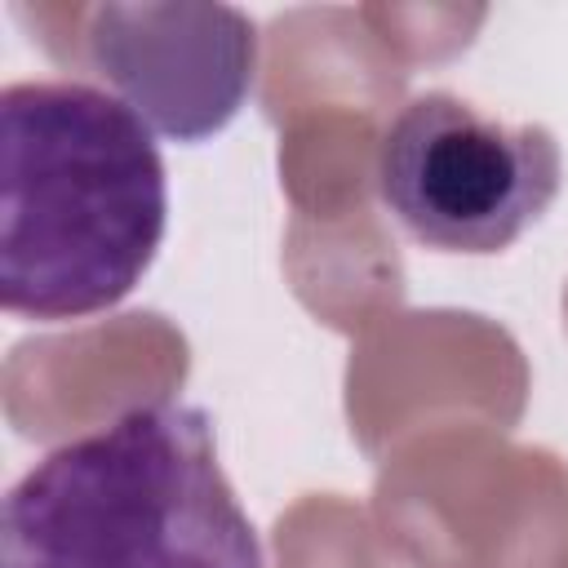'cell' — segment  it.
I'll list each match as a JSON object with an SVG mask.
<instances>
[{
  "instance_id": "cell-1",
  "label": "cell",
  "mask_w": 568,
  "mask_h": 568,
  "mask_svg": "<svg viewBox=\"0 0 568 568\" xmlns=\"http://www.w3.org/2000/svg\"><path fill=\"white\" fill-rule=\"evenodd\" d=\"M169 222L155 129L84 80L0 93V302L22 320H84L124 302Z\"/></svg>"
},
{
  "instance_id": "cell-3",
  "label": "cell",
  "mask_w": 568,
  "mask_h": 568,
  "mask_svg": "<svg viewBox=\"0 0 568 568\" xmlns=\"http://www.w3.org/2000/svg\"><path fill=\"white\" fill-rule=\"evenodd\" d=\"M559 182L564 155L546 124H506L448 89L408 98L373 155L386 213L439 253L510 248L555 204Z\"/></svg>"
},
{
  "instance_id": "cell-2",
  "label": "cell",
  "mask_w": 568,
  "mask_h": 568,
  "mask_svg": "<svg viewBox=\"0 0 568 568\" xmlns=\"http://www.w3.org/2000/svg\"><path fill=\"white\" fill-rule=\"evenodd\" d=\"M0 568H266L213 422L146 399L49 448L0 506Z\"/></svg>"
},
{
  "instance_id": "cell-4",
  "label": "cell",
  "mask_w": 568,
  "mask_h": 568,
  "mask_svg": "<svg viewBox=\"0 0 568 568\" xmlns=\"http://www.w3.org/2000/svg\"><path fill=\"white\" fill-rule=\"evenodd\" d=\"M89 71L160 138L204 142L253 89L257 27L231 4H93Z\"/></svg>"
}]
</instances>
